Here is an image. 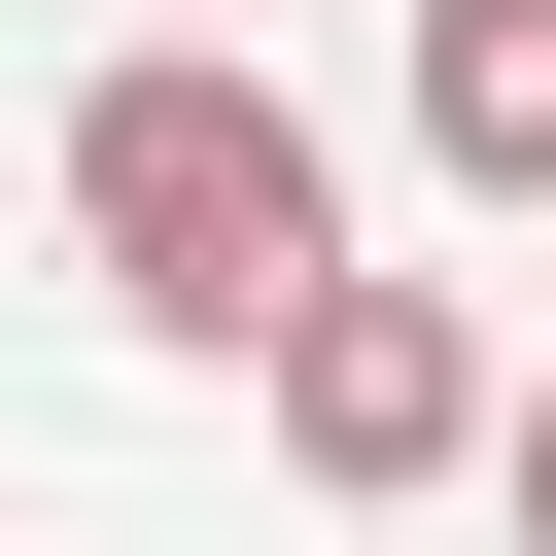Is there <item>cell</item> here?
I'll return each mask as SVG.
<instances>
[{"label":"cell","instance_id":"obj_1","mask_svg":"<svg viewBox=\"0 0 556 556\" xmlns=\"http://www.w3.org/2000/svg\"><path fill=\"white\" fill-rule=\"evenodd\" d=\"M70 243H104L139 348H278V278H348V139H313L243 35H139V70L70 104Z\"/></svg>","mask_w":556,"mask_h":556},{"label":"cell","instance_id":"obj_2","mask_svg":"<svg viewBox=\"0 0 556 556\" xmlns=\"http://www.w3.org/2000/svg\"><path fill=\"white\" fill-rule=\"evenodd\" d=\"M243 382H278V452H313V486H452V452L521 417V382H486V313H452V278H382V243H348V278H278V348H243Z\"/></svg>","mask_w":556,"mask_h":556},{"label":"cell","instance_id":"obj_3","mask_svg":"<svg viewBox=\"0 0 556 556\" xmlns=\"http://www.w3.org/2000/svg\"><path fill=\"white\" fill-rule=\"evenodd\" d=\"M417 174L452 208H556V0H417Z\"/></svg>","mask_w":556,"mask_h":556},{"label":"cell","instance_id":"obj_4","mask_svg":"<svg viewBox=\"0 0 556 556\" xmlns=\"http://www.w3.org/2000/svg\"><path fill=\"white\" fill-rule=\"evenodd\" d=\"M486 452H521V556H556V382H521V417H486Z\"/></svg>","mask_w":556,"mask_h":556},{"label":"cell","instance_id":"obj_5","mask_svg":"<svg viewBox=\"0 0 556 556\" xmlns=\"http://www.w3.org/2000/svg\"><path fill=\"white\" fill-rule=\"evenodd\" d=\"M139 35H208V0H139Z\"/></svg>","mask_w":556,"mask_h":556}]
</instances>
